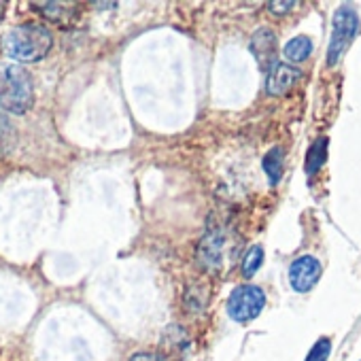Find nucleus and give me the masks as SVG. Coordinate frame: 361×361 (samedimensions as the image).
I'll return each mask as SVG.
<instances>
[{
    "label": "nucleus",
    "mask_w": 361,
    "mask_h": 361,
    "mask_svg": "<svg viewBox=\"0 0 361 361\" xmlns=\"http://www.w3.org/2000/svg\"><path fill=\"white\" fill-rule=\"evenodd\" d=\"M164 346L170 350H185L190 346V338H188L185 329L178 327V325L168 327L164 334Z\"/></svg>",
    "instance_id": "15"
},
{
    "label": "nucleus",
    "mask_w": 361,
    "mask_h": 361,
    "mask_svg": "<svg viewBox=\"0 0 361 361\" xmlns=\"http://www.w3.org/2000/svg\"><path fill=\"white\" fill-rule=\"evenodd\" d=\"M262 264H264V249H262L259 245H255V247H251V249L247 251V255H245V259H243V266H240L243 276L251 279V276L262 268Z\"/></svg>",
    "instance_id": "16"
},
{
    "label": "nucleus",
    "mask_w": 361,
    "mask_h": 361,
    "mask_svg": "<svg viewBox=\"0 0 361 361\" xmlns=\"http://www.w3.org/2000/svg\"><path fill=\"white\" fill-rule=\"evenodd\" d=\"M283 159H285L283 147H274V149H270V151L266 153V157H264V161H262L264 172L268 174V178H270V183H272V185H276L279 180H281V176H283Z\"/></svg>",
    "instance_id": "10"
},
{
    "label": "nucleus",
    "mask_w": 361,
    "mask_h": 361,
    "mask_svg": "<svg viewBox=\"0 0 361 361\" xmlns=\"http://www.w3.org/2000/svg\"><path fill=\"white\" fill-rule=\"evenodd\" d=\"M329 350H331V342H329L327 338H321V340H317V344L310 348L306 361H327Z\"/></svg>",
    "instance_id": "17"
},
{
    "label": "nucleus",
    "mask_w": 361,
    "mask_h": 361,
    "mask_svg": "<svg viewBox=\"0 0 361 361\" xmlns=\"http://www.w3.org/2000/svg\"><path fill=\"white\" fill-rule=\"evenodd\" d=\"M359 32V18L353 7L342 5L331 20V37H329V49H327V66H336L346 49L350 47L353 39Z\"/></svg>",
    "instance_id": "3"
},
{
    "label": "nucleus",
    "mask_w": 361,
    "mask_h": 361,
    "mask_svg": "<svg viewBox=\"0 0 361 361\" xmlns=\"http://www.w3.org/2000/svg\"><path fill=\"white\" fill-rule=\"evenodd\" d=\"M207 289L198 283H194L192 287H188L185 295H183V304H185V310L190 312H200L204 306H207Z\"/></svg>",
    "instance_id": "13"
},
{
    "label": "nucleus",
    "mask_w": 361,
    "mask_h": 361,
    "mask_svg": "<svg viewBox=\"0 0 361 361\" xmlns=\"http://www.w3.org/2000/svg\"><path fill=\"white\" fill-rule=\"evenodd\" d=\"M13 145H16V128L5 113H0V157L9 155Z\"/></svg>",
    "instance_id": "14"
},
{
    "label": "nucleus",
    "mask_w": 361,
    "mask_h": 361,
    "mask_svg": "<svg viewBox=\"0 0 361 361\" xmlns=\"http://www.w3.org/2000/svg\"><path fill=\"white\" fill-rule=\"evenodd\" d=\"M251 54L259 62V68L270 73L276 66V35L270 28H259L251 37Z\"/></svg>",
    "instance_id": "7"
},
{
    "label": "nucleus",
    "mask_w": 361,
    "mask_h": 361,
    "mask_svg": "<svg viewBox=\"0 0 361 361\" xmlns=\"http://www.w3.org/2000/svg\"><path fill=\"white\" fill-rule=\"evenodd\" d=\"M295 7V3H291V0H285V3H268V11L272 13V16H285V13H289L291 9Z\"/></svg>",
    "instance_id": "18"
},
{
    "label": "nucleus",
    "mask_w": 361,
    "mask_h": 361,
    "mask_svg": "<svg viewBox=\"0 0 361 361\" xmlns=\"http://www.w3.org/2000/svg\"><path fill=\"white\" fill-rule=\"evenodd\" d=\"M302 77V73L298 68H293L291 64H283V62H276V66L268 73V94L270 96H285L295 83L298 79Z\"/></svg>",
    "instance_id": "8"
},
{
    "label": "nucleus",
    "mask_w": 361,
    "mask_h": 361,
    "mask_svg": "<svg viewBox=\"0 0 361 361\" xmlns=\"http://www.w3.org/2000/svg\"><path fill=\"white\" fill-rule=\"evenodd\" d=\"M264 306H266V293L255 285H243L232 291L228 300V314L238 323H247L259 317Z\"/></svg>",
    "instance_id": "4"
},
{
    "label": "nucleus",
    "mask_w": 361,
    "mask_h": 361,
    "mask_svg": "<svg viewBox=\"0 0 361 361\" xmlns=\"http://www.w3.org/2000/svg\"><path fill=\"white\" fill-rule=\"evenodd\" d=\"M35 102L32 75L20 64H0V106L24 115Z\"/></svg>",
    "instance_id": "2"
},
{
    "label": "nucleus",
    "mask_w": 361,
    "mask_h": 361,
    "mask_svg": "<svg viewBox=\"0 0 361 361\" xmlns=\"http://www.w3.org/2000/svg\"><path fill=\"white\" fill-rule=\"evenodd\" d=\"M54 45V37L43 24H22L3 37V49L18 62H39Z\"/></svg>",
    "instance_id": "1"
},
{
    "label": "nucleus",
    "mask_w": 361,
    "mask_h": 361,
    "mask_svg": "<svg viewBox=\"0 0 361 361\" xmlns=\"http://www.w3.org/2000/svg\"><path fill=\"white\" fill-rule=\"evenodd\" d=\"M45 20H49L51 24L60 26V28H68L75 24V20L79 18L77 5L71 3H35L32 5Z\"/></svg>",
    "instance_id": "9"
},
{
    "label": "nucleus",
    "mask_w": 361,
    "mask_h": 361,
    "mask_svg": "<svg viewBox=\"0 0 361 361\" xmlns=\"http://www.w3.org/2000/svg\"><path fill=\"white\" fill-rule=\"evenodd\" d=\"M321 276V264L312 255H302L289 266V283L295 291H310Z\"/></svg>",
    "instance_id": "5"
},
{
    "label": "nucleus",
    "mask_w": 361,
    "mask_h": 361,
    "mask_svg": "<svg viewBox=\"0 0 361 361\" xmlns=\"http://www.w3.org/2000/svg\"><path fill=\"white\" fill-rule=\"evenodd\" d=\"M283 54H285V58H287L289 62H293V64L304 62V60L312 54V43H310L308 37H295V39H291V41L285 45Z\"/></svg>",
    "instance_id": "11"
},
{
    "label": "nucleus",
    "mask_w": 361,
    "mask_h": 361,
    "mask_svg": "<svg viewBox=\"0 0 361 361\" xmlns=\"http://www.w3.org/2000/svg\"><path fill=\"white\" fill-rule=\"evenodd\" d=\"M224 243H226L224 232L215 230V228L209 230L202 236V240H200V245L196 249V259L204 270L213 272V270H217L221 266V262H224Z\"/></svg>",
    "instance_id": "6"
},
{
    "label": "nucleus",
    "mask_w": 361,
    "mask_h": 361,
    "mask_svg": "<svg viewBox=\"0 0 361 361\" xmlns=\"http://www.w3.org/2000/svg\"><path fill=\"white\" fill-rule=\"evenodd\" d=\"M130 361H170L164 353H136Z\"/></svg>",
    "instance_id": "19"
},
{
    "label": "nucleus",
    "mask_w": 361,
    "mask_h": 361,
    "mask_svg": "<svg viewBox=\"0 0 361 361\" xmlns=\"http://www.w3.org/2000/svg\"><path fill=\"white\" fill-rule=\"evenodd\" d=\"M325 157H327V138H317L306 155V172L314 174L325 164Z\"/></svg>",
    "instance_id": "12"
}]
</instances>
